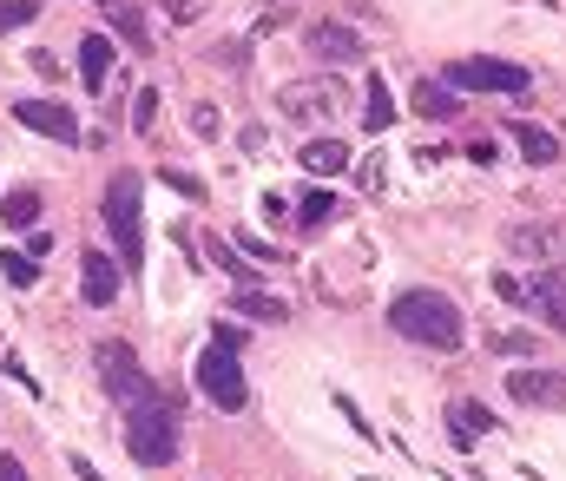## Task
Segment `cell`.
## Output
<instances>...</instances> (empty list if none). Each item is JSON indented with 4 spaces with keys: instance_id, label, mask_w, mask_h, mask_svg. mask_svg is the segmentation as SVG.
<instances>
[{
    "instance_id": "obj_27",
    "label": "cell",
    "mask_w": 566,
    "mask_h": 481,
    "mask_svg": "<svg viewBox=\"0 0 566 481\" xmlns=\"http://www.w3.org/2000/svg\"><path fill=\"white\" fill-rule=\"evenodd\" d=\"M211 343H218V350H244V323L218 317V323H211Z\"/></svg>"
},
{
    "instance_id": "obj_34",
    "label": "cell",
    "mask_w": 566,
    "mask_h": 481,
    "mask_svg": "<svg viewBox=\"0 0 566 481\" xmlns=\"http://www.w3.org/2000/svg\"><path fill=\"white\" fill-rule=\"evenodd\" d=\"M494 297H501V304H520V277L501 271V277H494Z\"/></svg>"
},
{
    "instance_id": "obj_30",
    "label": "cell",
    "mask_w": 566,
    "mask_h": 481,
    "mask_svg": "<svg viewBox=\"0 0 566 481\" xmlns=\"http://www.w3.org/2000/svg\"><path fill=\"white\" fill-rule=\"evenodd\" d=\"M336 409H343V422H349V429L362 435V442H376V429H369V422H362V409H356V402H349V396H336Z\"/></svg>"
},
{
    "instance_id": "obj_23",
    "label": "cell",
    "mask_w": 566,
    "mask_h": 481,
    "mask_svg": "<svg viewBox=\"0 0 566 481\" xmlns=\"http://www.w3.org/2000/svg\"><path fill=\"white\" fill-rule=\"evenodd\" d=\"M0 271H7V284H20V290L40 284V264H33V257H20V251H0Z\"/></svg>"
},
{
    "instance_id": "obj_28",
    "label": "cell",
    "mask_w": 566,
    "mask_h": 481,
    "mask_svg": "<svg viewBox=\"0 0 566 481\" xmlns=\"http://www.w3.org/2000/svg\"><path fill=\"white\" fill-rule=\"evenodd\" d=\"M494 350H501V356H534L540 343H534V337H520V330H507V337H494Z\"/></svg>"
},
{
    "instance_id": "obj_13",
    "label": "cell",
    "mask_w": 566,
    "mask_h": 481,
    "mask_svg": "<svg viewBox=\"0 0 566 481\" xmlns=\"http://www.w3.org/2000/svg\"><path fill=\"white\" fill-rule=\"evenodd\" d=\"M303 172H316V178H343L349 172V139H330V132H323V139H303Z\"/></svg>"
},
{
    "instance_id": "obj_11",
    "label": "cell",
    "mask_w": 566,
    "mask_h": 481,
    "mask_svg": "<svg viewBox=\"0 0 566 481\" xmlns=\"http://www.w3.org/2000/svg\"><path fill=\"white\" fill-rule=\"evenodd\" d=\"M303 47L316 53V60H336V66H349V60H362V40L343 27V20H316L310 33H303Z\"/></svg>"
},
{
    "instance_id": "obj_3",
    "label": "cell",
    "mask_w": 566,
    "mask_h": 481,
    "mask_svg": "<svg viewBox=\"0 0 566 481\" xmlns=\"http://www.w3.org/2000/svg\"><path fill=\"white\" fill-rule=\"evenodd\" d=\"M441 86L448 93H507V99H527L534 93V73L514 60H494V53H468V60H448L441 66Z\"/></svg>"
},
{
    "instance_id": "obj_35",
    "label": "cell",
    "mask_w": 566,
    "mask_h": 481,
    "mask_svg": "<svg viewBox=\"0 0 566 481\" xmlns=\"http://www.w3.org/2000/svg\"><path fill=\"white\" fill-rule=\"evenodd\" d=\"M165 14H172V20H198L205 7H198V0H165Z\"/></svg>"
},
{
    "instance_id": "obj_12",
    "label": "cell",
    "mask_w": 566,
    "mask_h": 481,
    "mask_svg": "<svg viewBox=\"0 0 566 481\" xmlns=\"http://www.w3.org/2000/svg\"><path fill=\"white\" fill-rule=\"evenodd\" d=\"M79 86H86V93H106L112 86V40L106 33H86V40H79Z\"/></svg>"
},
{
    "instance_id": "obj_16",
    "label": "cell",
    "mask_w": 566,
    "mask_h": 481,
    "mask_svg": "<svg viewBox=\"0 0 566 481\" xmlns=\"http://www.w3.org/2000/svg\"><path fill=\"white\" fill-rule=\"evenodd\" d=\"M395 126V93H389V80H369V106H362V132L376 139V132H389Z\"/></svg>"
},
{
    "instance_id": "obj_19",
    "label": "cell",
    "mask_w": 566,
    "mask_h": 481,
    "mask_svg": "<svg viewBox=\"0 0 566 481\" xmlns=\"http://www.w3.org/2000/svg\"><path fill=\"white\" fill-rule=\"evenodd\" d=\"M0 218H7L14 231L40 225V192H7V198H0Z\"/></svg>"
},
{
    "instance_id": "obj_10",
    "label": "cell",
    "mask_w": 566,
    "mask_h": 481,
    "mask_svg": "<svg viewBox=\"0 0 566 481\" xmlns=\"http://www.w3.org/2000/svg\"><path fill=\"white\" fill-rule=\"evenodd\" d=\"M79 297H86L93 310L119 304V271H112L106 251H86V257H79Z\"/></svg>"
},
{
    "instance_id": "obj_4",
    "label": "cell",
    "mask_w": 566,
    "mask_h": 481,
    "mask_svg": "<svg viewBox=\"0 0 566 481\" xmlns=\"http://www.w3.org/2000/svg\"><path fill=\"white\" fill-rule=\"evenodd\" d=\"M139 205H145L139 178H132V172H112V185H106V225H112V238H119V257H126V271H139V264H145V225H139Z\"/></svg>"
},
{
    "instance_id": "obj_29",
    "label": "cell",
    "mask_w": 566,
    "mask_h": 481,
    "mask_svg": "<svg viewBox=\"0 0 566 481\" xmlns=\"http://www.w3.org/2000/svg\"><path fill=\"white\" fill-rule=\"evenodd\" d=\"M218 264H224L231 277H251V257L237 251V244H218Z\"/></svg>"
},
{
    "instance_id": "obj_25",
    "label": "cell",
    "mask_w": 566,
    "mask_h": 481,
    "mask_svg": "<svg viewBox=\"0 0 566 481\" xmlns=\"http://www.w3.org/2000/svg\"><path fill=\"white\" fill-rule=\"evenodd\" d=\"M152 119H158V93L139 86V99H132V132H152Z\"/></svg>"
},
{
    "instance_id": "obj_37",
    "label": "cell",
    "mask_w": 566,
    "mask_h": 481,
    "mask_svg": "<svg viewBox=\"0 0 566 481\" xmlns=\"http://www.w3.org/2000/svg\"><path fill=\"white\" fill-rule=\"evenodd\" d=\"M66 468H73V475H79V481H99V468H93V462H86V455H66Z\"/></svg>"
},
{
    "instance_id": "obj_21",
    "label": "cell",
    "mask_w": 566,
    "mask_h": 481,
    "mask_svg": "<svg viewBox=\"0 0 566 481\" xmlns=\"http://www.w3.org/2000/svg\"><path fill=\"white\" fill-rule=\"evenodd\" d=\"M330 211H336V192H303V205H297V231L330 225Z\"/></svg>"
},
{
    "instance_id": "obj_17",
    "label": "cell",
    "mask_w": 566,
    "mask_h": 481,
    "mask_svg": "<svg viewBox=\"0 0 566 481\" xmlns=\"http://www.w3.org/2000/svg\"><path fill=\"white\" fill-rule=\"evenodd\" d=\"M514 139H520V159L527 165H553L560 159V139H553L547 126H514Z\"/></svg>"
},
{
    "instance_id": "obj_5",
    "label": "cell",
    "mask_w": 566,
    "mask_h": 481,
    "mask_svg": "<svg viewBox=\"0 0 566 481\" xmlns=\"http://www.w3.org/2000/svg\"><path fill=\"white\" fill-rule=\"evenodd\" d=\"M198 389H205L218 409H244V402H251V383H244V369H237V350H218V343H211V350L198 356Z\"/></svg>"
},
{
    "instance_id": "obj_2",
    "label": "cell",
    "mask_w": 566,
    "mask_h": 481,
    "mask_svg": "<svg viewBox=\"0 0 566 481\" xmlns=\"http://www.w3.org/2000/svg\"><path fill=\"white\" fill-rule=\"evenodd\" d=\"M126 449H132V462H139V468L178 462V409H172V402H158V396L132 402V409H126Z\"/></svg>"
},
{
    "instance_id": "obj_33",
    "label": "cell",
    "mask_w": 566,
    "mask_h": 481,
    "mask_svg": "<svg viewBox=\"0 0 566 481\" xmlns=\"http://www.w3.org/2000/svg\"><path fill=\"white\" fill-rule=\"evenodd\" d=\"M264 218H270V225H290V198L270 192V198H264Z\"/></svg>"
},
{
    "instance_id": "obj_32",
    "label": "cell",
    "mask_w": 566,
    "mask_h": 481,
    "mask_svg": "<svg viewBox=\"0 0 566 481\" xmlns=\"http://www.w3.org/2000/svg\"><path fill=\"white\" fill-rule=\"evenodd\" d=\"M468 159H474V165H494V159H501V145H494V139H474Z\"/></svg>"
},
{
    "instance_id": "obj_38",
    "label": "cell",
    "mask_w": 566,
    "mask_h": 481,
    "mask_svg": "<svg viewBox=\"0 0 566 481\" xmlns=\"http://www.w3.org/2000/svg\"><path fill=\"white\" fill-rule=\"evenodd\" d=\"M0 481H27V468H20L14 455H0Z\"/></svg>"
},
{
    "instance_id": "obj_24",
    "label": "cell",
    "mask_w": 566,
    "mask_h": 481,
    "mask_svg": "<svg viewBox=\"0 0 566 481\" xmlns=\"http://www.w3.org/2000/svg\"><path fill=\"white\" fill-rule=\"evenodd\" d=\"M158 178H165V185H172L178 198H191V205L205 198V178H198V172H178V165H165V172H158Z\"/></svg>"
},
{
    "instance_id": "obj_14",
    "label": "cell",
    "mask_w": 566,
    "mask_h": 481,
    "mask_svg": "<svg viewBox=\"0 0 566 481\" xmlns=\"http://www.w3.org/2000/svg\"><path fill=\"white\" fill-rule=\"evenodd\" d=\"M448 429H455V449L468 455V449H474V435L501 429V422H494V409H488V402H448Z\"/></svg>"
},
{
    "instance_id": "obj_22",
    "label": "cell",
    "mask_w": 566,
    "mask_h": 481,
    "mask_svg": "<svg viewBox=\"0 0 566 481\" xmlns=\"http://www.w3.org/2000/svg\"><path fill=\"white\" fill-rule=\"evenodd\" d=\"M40 20V0H0V33H20Z\"/></svg>"
},
{
    "instance_id": "obj_18",
    "label": "cell",
    "mask_w": 566,
    "mask_h": 481,
    "mask_svg": "<svg viewBox=\"0 0 566 481\" xmlns=\"http://www.w3.org/2000/svg\"><path fill=\"white\" fill-rule=\"evenodd\" d=\"M231 310L237 317H251V323H283V297H264V290H237Z\"/></svg>"
},
{
    "instance_id": "obj_1",
    "label": "cell",
    "mask_w": 566,
    "mask_h": 481,
    "mask_svg": "<svg viewBox=\"0 0 566 481\" xmlns=\"http://www.w3.org/2000/svg\"><path fill=\"white\" fill-rule=\"evenodd\" d=\"M389 330L422 343V350H441V356H455L461 337H468V330H461V310L448 304V297H435V290H402V297H389Z\"/></svg>"
},
{
    "instance_id": "obj_6",
    "label": "cell",
    "mask_w": 566,
    "mask_h": 481,
    "mask_svg": "<svg viewBox=\"0 0 566 481\" xmlns=\"http://www.w3.org/2000/svg\"><path fill=\"white\" fill-rule=\"evenodd\" d=\"M99 376H106V389H112V396H132V402H145V396H152V389H145L139 356H132V343H99Z\"/></svg>"
},
{
    "instance_id": "obj_15",
    "label": "cell",
    "mask_w": 566,
    "mask_h": 481,
    "mask_svg": "<svg viewBox=\"0 0 566 481\" xmlns=\"http://www.w3.org/2000/svg\"><path fill=\"white\" fill-rule=\"evenodd\" d=\"M507 244H514L520 257H547V251H566V218H560V225H514V238H507Z\"/></svg>"
},
{
    "instance_id": "obj_8",
    "label": "cell",
    "mask_w": 566,
    "mask_h": 481,
    "mask_svg": "<svg viewBox=\"0 0 566 481\" xmlns=\"http://www.w3.org/2000/svg\"><path fill=\"white\" fill-rule=\"evenodd\" d=\"M507 396L527 402V409H566V376H553V369H514Z\"/></svg>"
},
{
    "instance_id": "obj_36",
    "label": "cell",
    "mask_w": 566,
    "mask_h": 481,
    "mask_svg": "<svg viewBox=\"0 0 566 481\" xmlns=\"http://www.w3.org/2000/svg\"><path fill=\"white\" fill-rule=\"evenodd\" d=\"M47 251H53V238H47V231H27V257H33V264H40Z\"/></svg>"
},
{
    "instance_id": "obj_7",
    "label": "cell",
    "mask_w": 566,
    "mask_h": 481,
    "mask_svg": "<svg viewBox=\"0 0 566 481\" xmlns=\"http://www.w3.org/2000/svg\"><path fill=\"white\" fill-rule=\"evenodd\" d=\"M14 119H20L27 132H40V139H60V145L79 139L73 106H60V99H14Z\"/></svg>"
},
{
    "instance_id": "obj_9",
    "label": "cell",
    "mask_w": 566,
    "mask_h": 481,
    "mask_svg": "<svg viewBox=\"0 0 566 481\" xmlns=\"http://www.w3.org/2000/svg\"><path fill=\"white\" fill-rule=\"evenodd\" d=\"M520 310H534L547 330H566V277H534V284H520Z\"/></svg>"
},
{
    "instance_id": "obj_31",
    "label": "cell",
    "mask_w": 566,
    "mask_h": 481,
    "mask_svg": "<svg viewBox=\"0 0 566 481\" xmlns=\"http://www.w3.org/2000/svg\"><path fill=\"white\" fill-rule=\"evenodd\" d=\"M218 126H224V119L211 113V106H198V113H191V132H198V139H218Z\"/></svg>"
},
{
    "instance_id": "obj_26",
    "label": "cell",
    "mask_w": 566,
    "mask_h": 481,
    "mask_svg": "<svg viewBox=\"0 0 566 481\" xmlns=\"http://www.w3.org/2000/svg\"><path fill=\"white\" fill-rule=\"evenodd\" d=\"M231 244H244V257H251V264H277V257H283L277 244H264V238H257V231H237Z\"/></svg>"
},
{
    "instance_id": "obj_20",
    "label": "cell",
    "mask_w": 566,
    "mask_h": 481,
    "mask_svg": "<svg viewBox=\"0 0 566 481\" xmlns=\"http://www.w3.org/2000/svg\"><path fill=\"white\" fill-rule=\"evenodd\" d=\"M455 106L461 99L448 93V86H415V113L422 119H455Z\"/></svg>"
}]
</instances>
